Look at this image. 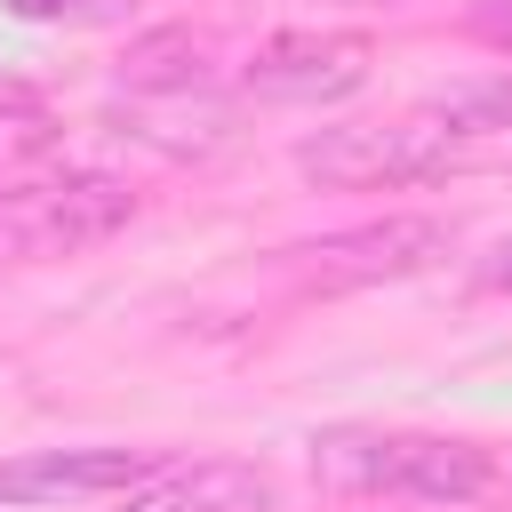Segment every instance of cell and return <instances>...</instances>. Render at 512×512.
Segmentation results:
<instances>
[{
  "label": "cell",
  "instance_id": "obj_2",
  "mask_svg": "<svg viewBox=\"0 0 512 512\" xmlns=\"http://www.w3.org/2000/svg\"><path fill=\"white\" fill-rule=\"evenodd\" d=\"M464 112H400V120H344L296 144V176L320 192H400L432 184L464 160Z\"/></svg>",
  "mask_w": 512,
  "mask_h": 512
},
{
  "label": "cell",
  "instance_id": "obj_8",
  "mask_svg": "<svg viewBox=\"0 0 512 512\" xmlns=\"http://www.w3.org/2000/svg\"><path fill=\"white\" fill-rule=\"evenodd\" d=\"M200 80H208V48L192 32H144L120 56V88L128 96H192Z\"/></svg>",
  "mask_w": 512,
  "mask_h": 512
},
{
  "label": "cell",
  "instance_id": "obj_10",
  "mask_svg": "<svg viewBox=\"0 0 512 512\" xmlns=\"http://www.w3.org/2000/svg\"><path fill=\"white\" fill-rule=\"evenodd\" d=\"M472 288H496V296H512V240H496V248L472 264Z\"/></svg>",
  "mask_w": 512,
  "mask_h": 512
},
{
  "label": "cell",
  "instance_id": "obj_11",
  "mask_svg": "<svg viewBox=\"0 0 512 512\" xmlns=\"http://www.w3.org/2000/svg\"><path fill=\"white\" fill-rule=\"evenodd\" d=\"M464 120H488V128H512V88H488L464 104Z\"/></svg>",
  "mask_w": 512,
  "mask_h": 512
},
{
  "label": "cell",
  "instance_id": "obj_3",
  "mask_svg": "<svg viewBox=\"0 0 512 512\" xmlns=\"http://www.w3.org/2000/svg\"><path fill=\"white\" fill-rule=\"evenodd\" d=\"M136 216V192L104 168H64V176H32L0 200V248L24 256V264H48V256H88L104 248L120 224Z\"/></svg>",
  "mask_w": 512,
  "mask_h": 512
},
{
  "label": "cell",
  "instance_id": "obj_12",
  "mask_svg": "<svg viewBox=\"0 0 512 512\" xmlns=\"http://www.w3.org/2000/svg\"><path fill=\"white\" fill-rule=\"evenodd\" d=\"M8 16H32V24H48V16H88V0H8Z\"/></svg>",
  "mask_w": 512,
  "mask_h": 512
},
{
  "label": "cell",
  "instance_id": "obj_6",
  "mask_svg": "<svg viewBox=\"0 0 512 512\" xmlns=\"http://www.w3.org/2000/svg\"><path fill=\"white\" fill-rule=\"evenodd\" d=\"M160 472L152 448H32L0 464V504H80V496H128Z\"/></svg>",
  "mask_w": 512,
  "mask_h": 512
},
{
  "label": "cell",
  "instance_id": "obj_9",
  "mask_svg": "<svg viewBox=\"0 0 512 512\" xmlns=\"http://www.w3.org/2000/svg\"><path fill=\"white\" fill-rule=\"evenodd\" d=\"M472 40H488L496 56H512V0H480L472 8Z\"/></svg>",
  "mask_w": 512,
  "mask_h": 512
},
{
  "label": "cell",
  "instance_id": "obj_4",
  "mask_svg": "<svg viewBox=\"0 0 512 512\" xmlns=\"http://www.w3.org/2000/svg\"><path fill=\"white\" fill-rule=\"evenodd\" d=\"M448 248H456V224H440V216H376V224L296 248V272H304V288H376V280L432 272Z\"/></svg>",
  "mask_w": 512,
  "mask_h": 512
},
{
  "label": "cell",
  "instance_id": "obj_13",
  "mask_svg": "<svg viewBox=\"0 0 512 512\" xmlns=\"http://www.w3.org/2000/svg\"><path fill=\"white\" fill-rule=\"evenodd\" d=\"M352 8H400V0H352Z\"/></svg>",
  "mask_w": 512,
  "mask_h": 512
},
{
  "label": "cell",
  "instance_id": "obj_5",
  "mask_svg": "<svg viewBox=\"0 0 512 512\" xmlns=\"http://www.w3.org/2000/svg\"><path fill=\"white\" fill-rule=\"evenodd\" d=\"M376 64V40L368 32H272L248 64H240V88L256 104H336L368 80Z\"/></svg>",
  "mask_w": 512,
  "mask_h": 512
},
{
  "label": "cell",
  "instance_id": "obj_7",
  "mask_svg": "<svg viewBox=\"0 0 512 512\" xmlns=\"http://www.w3.org/2000/svg\"><path fill=\"white\" fill-rule=\"evenodd\" d=\"M280 488L264 464L248 456H200V464H176V472H152L144 488H128L120 512H272Z\"/></svg>",
  "mask_w": 512,
  "mask_h": 512
},
{
  "label": "cell",
  "instance_id": "obj_1",
  "mask_svg": "<svg viewBox=\"0 0 512 512\" xmlns=\"http://www.w3.org/2000/svg\"><path fill=\"white\" fill-rule=\"evenodd\" d=\"M312 488L336 504H440L464 512L496 488V456L448 432H392V424H328L312 432Z\"/></svg>",
  "mask_w": 512,
  "mask_h": 512
}]
</instances>
